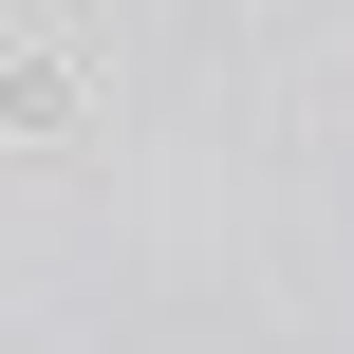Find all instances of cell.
I'll return each mask as SVG.
<instances>
[{
    "instance_id": "6da1fadb",
    "label": "cell",
    "mask_w": 354,
    "mask_h": 354,
    "mask_svg": "<svg viewBox=\"0 0 354 354\" xmlns=\"http://www.w3.org/2000/svg\"><path fill=\"white\" fill-rule=\"evenodd\" d=\"M0 131H75V75L56 56H0Z\"/></svg>"
}]
</instances>
